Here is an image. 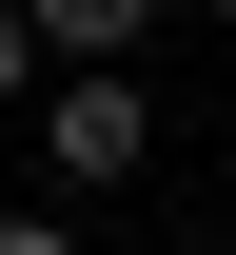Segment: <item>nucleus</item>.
Here are the masks:
<instances>
[{"label":"nucleus","instance_id":"nucleus-1","mask_svg":"<svg viewBox=\"0 0 236 255\" xmlns=\"http://www.w3.org/2000/svg\"><path fill=\"white\" fill-rule=\"evenodd\" d=\"M39 157H59L79 196L138 177V157H158V98H138V79H59V98H39Z\"/></svg>","mask_w":236,"mask_h":255},{"label":"nucleus","instance_id":"nucleus-4","mask_svg":"<svg viewBox=\"0 0 236 255\" xmlns=\"http://www.w3.org/2000/svg\"><path fill=\"white\" fill-rule=\"evenodd\" d=\"M0 255H79V236H39V216H0Z\"/></svg>","mask_w":236,"mask_h":255},{"label":"nucleus","instance_id":"nucleus-5","mask_svg":"<svg viewBox=\"0 0 236 255\" xmlns=\"http://www.w3.org/2000/svg\"><path fill=\"white\" fill-rule=\"evenodd\" d=\"M217 20H236V0H217Z\"/></svg>","mask_w":236,"mask_h":255},{"label":"nucleus","instance_id":"nucleus-2","mask_svg":"<svg viewBox=\"0 0 236 255\" xmlns=\"http://www.w3.org/2000/svg\"><path fill=\"white\" fill-rule=\"evenodd\" d=\"M138 20H158V0H20V39H39V59H118Z\"/></svg>","mask_w":236,"mask_h":255},{"label":"nucleus","instance_id":"nucleus-3","mask_svg":"<svg viewBox=\"0 0 236 255\" xmlns=\"http://www.w3.org/2000/svg\"><path fill=\"white\" fill-rule=\"evenodd\" d=\"M20 79H39V39H20V0H0V98H20Z\"/></svg>","mask_w":236,"mask_h":255}]
</instances>
